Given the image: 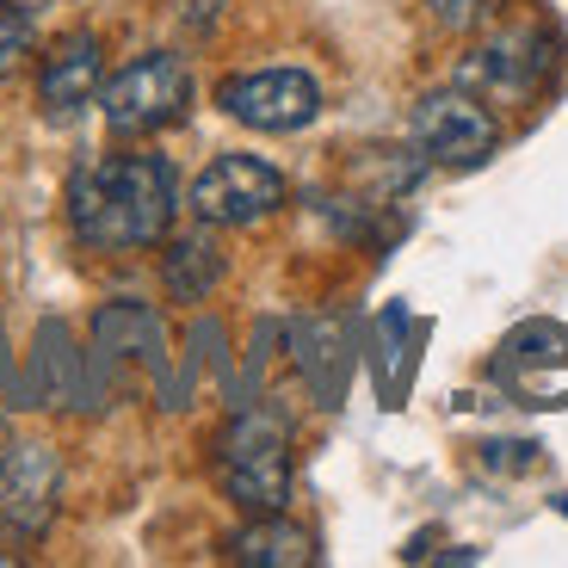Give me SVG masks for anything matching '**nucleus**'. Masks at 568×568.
<instances>
[{"label":"nucleus","mask_w":568,"mask_h":568,"mask_svg":"<svg viewBox=\"0 0 568 568\" xmlns=\"http://www.w3.org/2000/svg\"><path fill=\"white\" fill-rule=\"evenodd\" d=\"M93 365H142L168 377V327L149 303H105L93 315Z\"/></svg>","instance_id":"9d476101"},{"label":"nucleus","mask_w":568,"mask_h":568,"mask_svg":"<svg viewBox=\"0 0 568 568\" xmlns=\"http://www.w3.org/2000/svg\"><path fill=\"white\" fill-rule=\"evenodd\" d=\"M216 105L247 130L291 136V130L322 118V87L303 69H254V74H229V81L216 87Z\"/></svg>","instance_id":"0eeeda50"},{"label":"nucleus","mask_w":568,"mask_h":568,"mask_svg":"<svg viewBox=\"0 0 568 568\" xmlns=\"http://www.w3.org/2000/svg\"><path fill=\"white\" fill-rule=\"evenodd\" d=\"M62 507V452L43 439H19L0 452V531L19 544H38L57 526Z\"/></svg>","instance_id":"423d86ee"},{"label":"nucleus","mask_w":568,"mask_h":568,"mask_svg":"<svg viewBox=\"0 0 568 568\" xmlns=\"http://www.w3.org/2000/svg\"><path fill=\"white\" fill-rule=\"evenodd\" d=\"M0 562H13V556H0Z\"/></svg>","instance_id":"6ab92c4d"},{"label":"nucleus","mask_w":568,"mask_h":568,"mask_svg":"<svg viewBox=\"0 0 568 568\" xmlns=\"http://www.w3.org/2000/svg\"><path fill=\"white\" fill-rule=\"evenodd\" d=\"M550 69H556V38L538 26H519V31H500L495 43H483V50L457 69V87L495 93V100H538Z\"/></svg>","instance_id":"6e6552de"},{"label":"nucleus","mask_w":568,"mask_h":568,"mask_svg":"<svg viewBox=\"0 0 568 568\" xmlns=\"http://www.w3.org/2000/svg\"><path fill=\"white\" fill-rule=\"evenodd\" d=\"M229 562L242 568H310L315 562V538L297 526V519H284V513H247L242 531H229Z\"/></svg>","instance_id":"9b49d317"},{"label":"nucleus","mask_w":568,"mask_h":568,"mask_svg":"<svg viewBox=\"0 0 568 568\" xmlns=\"http://www.w3.org/2000/svg\"><path fill=\"white\" fill-rule=\"evenodd\" d=\"M192 216L204 229H247V223H266L272 211L284 204V173L260 155H216L211 168L192 180L185 192Z\"/></svg>","instance_id":"39448f33"},{"label":"nucleus","mask_w":568,"mask_h":568,"mask_svg":"<svg viewBox=\"0 0 568 568\" xmlns=\"http://www.w3.org/2000/svg\"><path fill=\"white\" fill-rule=\"evenodd\" d=\"M426 13H433V26H439V31L469 38V31H483L488 19L500 13V0H426Z\"/></svg>","instance_id":"dca6fc26"},{"label":"nucleus","mask_w":568,"mask_h":568,"mask_svg":"<svg viewBox=\"0 0 568 568\" xmlns=\"http://www.w3.org/2000/svg\"><path fill=\"white\" fill-rule=\"evenodd\" d=\"M26 57H31V13L13 7V0H0V81L26 69Z\"/></svg>","instance_id":"2eb2a0df"},{"label":"nucleus","mask_w":568,"mask_h":568,"mask_svg":"<svg viewBox=\"0 0 568 568\" xmlns=\"http://www.w3.org/2000/svg\"><path fill=\"white\" fill-rule=\"evenodd\" d=\"M161 284H168L173 303H204L223 284V247L192 229V235H173L168 254H161Z\"/></svg>","instance_id":"f8f14e48"},{"label":"nucleus","mask_w":568,"mask_h":568,"mask_svg":"<svg viewBox=\"0 0 568 568\" xmlns=\"http://www.w3.org/2000/svg\"><path fill=\"white\" fill-rule=\"evenodd\" d=\"M173 211H180V185H173L168 155H105L69 180L74 242L100 254H136V247L168 242Z\"/></svg>","instance_id":"f257e3e1"},{"label":"nucleus","mask_w":568,"mask_h":568,"mask_svg":"<svg viewBox=\"0 0 568 568\" xmlns=\"http://www.w3.org/2000/svg\"><path fill=\"white\" fill-rule=\"evenodd\" d=\"M13 7H26V13H31V19H38V13H43V7H50V0H13Z\"/></svg>","instance_id":"f3484780"},{"label":"nucleus","mask_w":568,"mask_h":568,"mask_svg":"<svg viewBox=\"0 0 568 568\" xmlns=\"http://www.w3.org/2000/svg\"><path fill=\"white\" fill-rule=\"evenodd\" d=\"M81 365H87V358L74 353L69 327L43 322L38 327V377H43V402H38V408H100L93 389L81 384Z\"/></svg>","instance_id":"ddd939ff"},{"label":"nucleus","mask_w":568,"mask_h":568,"mask_svg":"<svg viewBox=\"0 0 568 568\" xmlns=\"http://www.w3.org/2000/svg\"><path fill=\"white\" fill-rule=\"evenodd\" d=\"M0 452H7V408H0Z\"/></svg>","instance_id":"a211bd4d"},{"label":"nucleus","mask_w":568,"mask_h":568,"mask_svg":"<svg viewBox=\"0 0 568 568\" xmlns=\"http://www.w3.org/2000/svg\"><path fill=\"white\" fill-rule=\"evenodd\" d=\"M185 105H192V69L173 50H149L100 87V112L112 136H155V130L180 124Z\"/></svg>","instance_id":"7ed1b4c3"},{"label":"nucleus","mask_w":568,"mask_h":568,"mask_svg":"<svg viewBox=\"0 0 568 568\" xmlns=\"http://www.w3.org/2000/svg\"><path fill=\"white\" fill-rule=\"evenodd\" d=\"M100 87H105V50L93 31H69L62 43H50V57L38 69L43 118H74L81 105L100 100Z\"/></svg>","instance_id":"1a4fd4ad"},{"label":"nucleus","mask_w":568,"mask_h":568,"mask_svg":"<svg viewBox=\"0 0 568 568\" xmlns=\"http://www.w3.org/2000/svg\"><path fill=\"white\" fill-rule=\"evenodd\" d=\"M408 136L433 168H483L500 149V124L469 87H439L426 93L408 118Z\"/></svg>","instance_id":"20e7f679"},{"label":"nucleus","mask_w":568,"mask_h":568,"mask_svg":"<svg viewBox=\"0 0 568 568\" xmlns=\"http://www.w3.org/2000/svg\"><path fill=\"white\" fill-rule=\"evenodd\" d=\"M216 483L242 513H284L291 500V433L278 414L242 408L216 433Z\"/></svg>","instance_id":"f03ea898"},{"label":"nucleus","mask_w":568,"mask_h":568,"mask_svg":"<svg viewBox=\"0 0 568 568\" xmlns=\"http://www.w3.org/2000/svg\"><path fill=\"white\" fill-rule=\"evenodd\" d=\"M500 365L507 371H568V327H556V322L513 327L507 346H500Z\"/></svg>","instance_id":"4468645a"}]
</instances>
